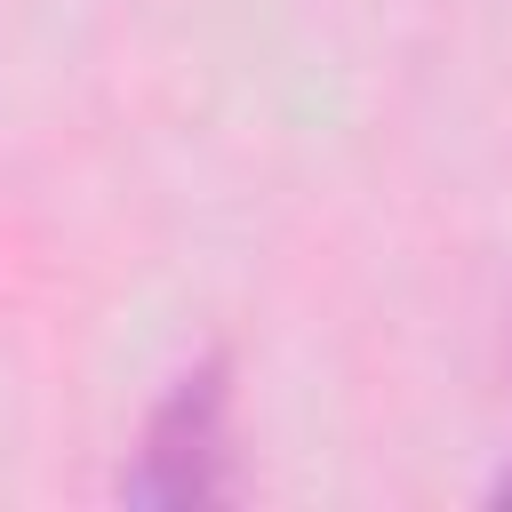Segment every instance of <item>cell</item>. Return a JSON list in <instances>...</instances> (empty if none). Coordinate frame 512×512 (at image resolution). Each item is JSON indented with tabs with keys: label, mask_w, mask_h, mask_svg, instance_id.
<instances>
[{
	"label": "cell",
	"mask_w": 512,
	"mask_h": 512,
	"mask_svg": "<svg viewBox=\"0 0 512 512\" xmlns=\"http://www.w3.org/2000/svg\"><path fill=\"white\" fill-rule=\"evenodd\" d=\"M120 496L152 504V512H200V504L232 496V360L224 352L192 360L152 400L136 456L120 472Z\"/></svg>",
	"instance_id": "6da1fadb"
},
{
	"label": "cell",
	"mask_w": 512,
	"mask_h": 512,
	"mask_svg": "<svg viewBox=\"0 0 512 512\" xmlns=\"http://www.w3.org/2000/svg\"><path fill=\"white\" fill-rule=\"evenodd\" d=\"M496 504H512V472H504V480H496Z\"/></svg>",
	"instance_id": "7a4b0ae2"
}]
</instances>
